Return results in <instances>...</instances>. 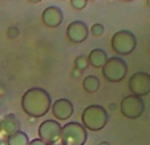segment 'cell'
<instances>
[{
	"label": "cell",
	"instance_id": "obj_17",
	"mask_svg": "<svg viewBox=\"0 0 150 145\" xmlns=\"http://www.w3.org/2000/svg\"><path fill=\"white\" fill-rule=\"evenodd\" d=\"M104 31H105V28H104V26H102L101 23L93 24V26H92V28H91L92 35H93V36H96V37L102 36V35H104Z\"/></svg>",
	"mask_w": 150,
	"mask_h": 145
},
{
	"label": "cell",
	"instance_id": "obj_12",
	"mask_svg": "<svg viewBox=\"0 0 150 145\" xmlns=\"http://www.w3.org/2000/svg\"><path fill=\"white\" fill-rule=\"evenodd\" d=\"M106 60H108V55H106V52L101 48L92 49L88 55L89 65L93 67V68H102L104 64L106 63Z\"/></svg>",
	"mask_w": 150,
	"mask_h": 145
},
{
	"label": "cell",
	"instance_id": "obj_24",
	"mask_svg": "<svg viewBox=\"0 0 150 145\" xmlns=\"http://www.w3.org/2000/svg\"><path fill=\"white\" fill-rule=\"evenodd\" d=\"M125 1H133V0H125Z\"/></svg>",
	"mask_w": 150,
	"mask_h": 145
},
{
	"label": "cell",
	"instance_id": "obj_15",
	"mask_svg": "<svg viewBox=\"0 0 150 145\" xmlns=\"http://www.w3.org/2000/svg\"><path fill=\"white\" fill-rule=\"evenodd\" d=\"M82 88L85 89L89 93H94V92L98 91L100 88V80L97 76L94 75H89L86 76L84 80H82Z\"/></svg>",
	"mask_w": 150,
	"mask_h": 145
},
{
	"label": "cell",
	"instance_id": "obj_6",
	"mask_svg": "<svg viewBox=\"0 0 150 145\" xmlns=\"http://www.w3.org/2000/svg\"><path fill=\"white\" fill-rule=\"evenodd\" d=\"M120 111L124 117L129 120H136L144 113L145 102L142 97L136 96V95H127L122 99L121 104H120Z\"/></svg>",
	"mask_w": 150,
	"mask_h": 145
},
{
	"label": "cell",
	"instance_id": "obj_2",
	"mask_svg": "<svg viewBox=\"0 0 150 145\" xmlns=\"http://www.w3.org/2000/svg\"><path fill=\"white\" fill-rule=\"evenodd\" d=\"M81 121L86 131L98 132L104 129L108 124V111L101 105H89L82 111Z\"/></svg>",
	"mask_w": 150,
	"mask_h": 145
},
{
	"label": "cell",
	"instance_id": "obj_4",
	"mask_svg": "<svg viewBox=\"0 0 150 145\" xmlns=\"http://www.w3.org/2000/svg\"><path fill=\"white\" fill-rule=\"evenodd\" d=\"M112 49L120 56H126L130 55L137 47V37L134 36L133 32L127 29H121L117 31L112 36L110 40Z\"/></svg>",
	"mask_w": 150,
	"mask_h": 145
},
{
	"label": "cell",
	"instance_id": "obj_5",
	"mask_svg": "<svg viewBox=\"0 0 150 145\" xmlns=\"http://www.w3.org/2000/svg\"><path fill=\"white\" fill-rule=\"evenodd\" d=\"M102 76L110 82H118L126 77L127 73V64L124 59L118 56L108 57L106 63L101 68Z\"/></svg>",
	"mask_w": 150,
	"mask_h": 145
},
{
	"label": "cell",
	"instance_id": "obj_18",
	"mask_svg": "<svg viewBox=\"0 0 150 145\" xmlns=\"http://www.w3.org/2000/svg\"><path fill=\"white\" fill-rule=\"evenodd\" d=\"M86 4H88V0H71V6L77 11L84 9L86 7Z\"/></svg>",
	"mask_w": 150,
	"mask_h": 145
},
{
	"label": "cell",
	"instance_id": "obj_22",
	"mask_svg": "<svg viewBox=\"0 0 150 145\" xmlns=\"http://www.w3.org/2000/svg\"><path fill=\"white\" fill-rule=\"evenodd\" d=\"M28 1H31V3L36 4V3H40V1H41V0H28Z\"/></svg>",
	"mask_w": 150,
	"mask_h": 145
},
{
	"label": "cell",
	"instance_id": "obj_9",
	"mask_svg": "<svg viewBox=\"0 0 150 145\" xmlns=\"http://www.w3.org/2000/svg\"><path fill=\"white\" fill-rule=\"evenodd\" d=\"M89 36V28L86 23L81 20H74L67 27V39L73 44L84 43Z\"/></svg>",
	"mask_w": 150,
	"mask_h": 145
},
{
	"label": "cell",
	"instance_id": "obj_16",
	"mask_svg": "<svg viewBox=\"0 0 150 145\" xmlns=\"http://www.w3.org/2000/svg\"><path fill=\"white\" fill-rule=\"evenodd\" d=\"M74 65H76L77 69L82 71V69L88 68L89 67V61H88V56H85V55H80V56L76 57L74 60Z\"/></svg>",
	"mask_w": 150,
	"mask_h": 145
},
{
	"label": "cell",
	"instance_id": "obj_1",
	"mask_svg": "<svg viewBox=\"0 0 150 145\" xmlns=\"http://www.w3.org/2000/svg\"><path fill=\"white\" fill-rule=\"evenodd\" d=\"M51 96L44 88H37V87L29 88L28 91L24 92L21 97V108L24 113L33 119L45 116L51 109Z\"/></svg>",
	"mask_w": 150,
	"mask_h": 145
},
{
	"label": "cell",
	"instance_id": "obj_20",
	"mask_svg": "<svg viewBox=\"0 0 150 145\" xmlns=\"http://www.w3.org/2000/svg\"><path fill=\"white\" fill-rule=\"evenodd\" d=\"M28 145H48V144H45V142L40 139H33L32 141H29Z\"/></svg>",
	"mask_w": 150,
	"mask_h": 145
},
{
	"label": "cell",
	"instance_id": "obj_13",
	"mask_svg": "<svg viewBox=\"0 0 150 145\" xmlns=\"http://www.w3.org/2000/svg\"><path fill=\"white\" fill-rule=\"evenodd\" d=\"M0 127H1V129H3V131L6 132L8 136H11V134H13V133H16V132L20 131L19 121L16 120L15 114H12V113L7 114V116L4 117L3 120H1V124H0Z\"/></svg>",
	"mask_w": 150,
	"mask_h": 145
},
{
	"label": "cell",
	"instance_id": "obj_8",
	"mask_svg": "<svg viewBox=\"0 0 150 145\" xmlns=\"http://www.w3.org/2000/svg\"><path fill=\"white\" fill-rule=\"evenodd\" d=\"M129 91L136 96H146L150 93V73L147 72H136L130 76L127 82Z\"/></svg>",
	"mask_w": 150,
	"mask_h": 145
},
{
	"label": "cell",
	"instance_id": "obj_19",
	"mask_svg": "<svg viewBox=\"0 0 150 145\" xmlns=\"http://www.w3.org/2000/svg\"><path fill=\"white\" fill-rule=\"evenodd\" d=\"M7 35H8L9 39H16V37L20 35V31H19V28H17V27H9Z\"/></svg>",
	"mask_w": 150,
	"mask_h": 145
},
{
	"label": "cell",
	"instance_id": "obj_25",
	"mask_svg": "<svg viewBox=\"0 0 150 145\" xmlns=\"http://www.w3.org/2000/svg\"><path fill=\"white\" fill-rule=\"evenodd\" d=\"M88 1H94V0H88Z\"/></svg>",
	"mask_w": 150,
	"mask_h": 145
},
{
	"label": "cell",
	"instance_id": "obj_23",
	"mask_svg": "<svg viewBox=\"0 0 150 145\" xmlns=\"http://www.w3.org/2000/svg\"><path fill=\"white\" fill-rule=\"evenodd\" d=\"M146 6L150 8V0H146Z\"/></svg>",
	"mask_w": 150,
	"mask_h": 145
},
{
	"label": "cell",
	"instance_id": "obj_14",
	"mask_svg": "<svg viewBox=\"0 0 150 145\" xmlns=\"http://www.w3.org/2000/svg\"><path fill=\"white\" fill-rule=\"evenodd\" d=\"M29 137L25 132L19 131L7 137V145H28Z\"/></svg>",
	"mask_w": 150,
	"mask_h": 145
},
{
	"label": "cell",
	"instance_id": "obj_7",
	"mask_svg": "<svg viewBox=\"0 0 150 145\" xmlns=\"http://www.w3.org/2000/svg\"><path fill=\"white\" fill-rule=\"evenodd\" d=\"M39 139L48 145H56L60 142L61 125L57 120H44L39 125Z\"/></svg>",
	"mask_w": 150,
	"mask_h": 145
},
{
	"label": "cell",
	"instance_id": "obj_21",
	"mask_svg": "<svg viewBox=\"0 0 150 145\" xmlns=\"http://www.w3.org/2000/svg\"><path fill=\"white\" fill-rule=\"evenodd\" d=\"M98 145H110V144H109L108 141H101V142H100Z\"/></svg>",
	"mask_w": 150,
	"mask_h": 145
},
{
	"label": "cell",
	"instance_id": "obj_3",
	"mask_svg": "<svg viewBox=\"0 0 150 145\" xmlns=\"http://www.w3.org/2000/svg\"><path fill=\"white\" fill-rule=\"evenodd\" d=\"M88 140V131L80 122H67L61 127L60 142L62 145H85Z\"/></svg>",
	"mask_w": 150,
	"mask_h": 145
},
{
	"label": "cell",
	"instance_id": "obj_10",
	"mask_svg": "<svg viewBox=\"0 0 150 145\" xmlns=\"http://www.w3.org/2000/svg\"><path fill=\"white\" fill-rule=\"evenodd\" d=\"M51 108L56 120H69L74 112L73 104L68 99H57L51 105Z\"/></svg>",
	"mask_w": 150,
	"mask_h": 145
},
{
	"label": "cell",
	"instance_id": "obj_11",
	"mask_svg": "<svg viewBox=\"0 0 150 145\" xmlns=\"http://www.w3.org/2000/svg\"><path fill=\"white\" fill-rule=\"evenodd\" d=\"M41 19H42V23L45 24L47 27H49V28H56V27H59L60 24L62 23L64 14H62V11L59 7L51 6V7H47V8L42 11Z\"/></svg>",
	"mask_w": 150,
	"mask_h": 145
}]
</instances>
